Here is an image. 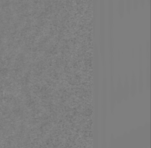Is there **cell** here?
I'll return each instance as SVG.
<instances>
[{
    "mask_svg": "<svg viewBox=\"0 0 151 148\" xmlns=\"http://www.w3.org/2000/svg\"><path fill=\"white\" fill-rule=\"evenodd\" d=\"M132 8L134 11H137L138 8L139 7V0H132Z\"/></svg>",
    "mask_w": 151,
    "mask_h": 148,
    "instance_id": "8",
    "label": "cell"
},
{
    "mask_svg": "<svg viewBox=\"0 0 151 148\" xmlns=\"http://www.w3.org/2000/svg\"><path fill=\"white\" fill-rule=\"evenodd\" d=\"M124 4L125 9H126L127 14H129L131 13L132 9V0H125Z\"/></svg>",
    "mask_w": 151,
    "mask_h": 148,
    "instance_id": "7",
    "label": "cell"
},
{
    "mask_svg": "<svg viewBox=\"0 0 151 148\" xmlns=\"http://www.w3.org/2000/svg\"><path fill=\"white\" fill-rule=\"evenodd\" d=\"M129 91L130 96L132 98L135 97L137 93V80L134 70H132V72L131 80L129 82Z\"/></svg>",
    "mask_w": 151,
    "mask_h": 148,
    "instance_id": "3",
    "label": "cell"
},
{
    "mask_svg": "<svg viewBox=\"0 0 151 148\" xmlns=\"http://www.w3.org/2000/svg\"><path fill=\"white\" fill-rule=\"evenodd\" d=\"M123 86V101H128L130 97L129 91V80H128V75H125L124 80L122 85Z\"/></svg>",
    "mask_w": 151,
    "mask_h": 148,
    "instance_id": "5",
    "label": "cell"
},
{
    "mask_svg": "<svg viewBox=\"0 0 151 148\" xmlns=\"http://www.w3.org/2000/svg\"><path fill=\"white\" fill-rule=\"evenodd\" d=\"M118 14L120 18H123L125 12V4L124 0H119L118 2Z\"/></svg>",
    "mask_w": 151,
    "mask_h": 148,
    "instance_id": "6",
    "label": "cell"
},
{
    "mask_svg": "<svg viewBox=\"0 0 151 148\" xmlns=\"http://www.w3.org/2000/svg\"><path fill=\"white\" fill-rule=\"evenodd\" d=\"M139 79L137 80V91L139 93H142L144 92V72L142 68V45H139Z\"/></svg>",
    "mask_w": 151,
    "mask_h": 148,
    "instance_id": "1",
    "label": "cell"
},
{
    "mask_svg": "<svg viewBox=\"0 0 151 148\" xmlns=\"http://www.w3.org/2000/svg\"><path fill=\"white\" fill-rule=\"evenodd\" d=\"M139 4L140 7L142 9H143L145 7V4H146V0H139Z\"/></svg>",
    "mask_w": 151,
    "mask_h": 148,
    "instance_id": "9",
    "label": "cell"
},
{
    "mask_svg": "<svg viewBox=\"0 0 151 148\" xmlns=\"http://www.w3.org/2000/svg\"><path fill=\"white\" fill-rule=\"evenodd\" d=\"M146 62H147V67L145 70V78H146V90L149 91L150 88V41H146Z\"/></svg>",
    "mask_w": 151,
    "mask_h": 148,
    "instance_id": "2",
    "label": "cell"
},
{
    "mask_svg": "<svg viewBox=\"0 0 151 148\" xmlns=\"http://www.w3.org/2000/svg\"><path fill=\"white\" fill-rule=\"evenodd\" d=\"M115 100L119 104L121 103L123 101V86L119 75H118V79H117L116 91H115Z\"/></svg>",
    "mask_w": 151,
    "mask_h": 148,
    "instance_id": "4",
    "label": "cell"
}]
</instances>
